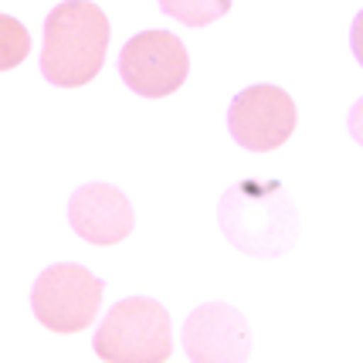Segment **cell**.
<instances>
[{"label":"cell","mask_w":363,"mask_h":363,"mask_svg":"<svg viewBox=\"0 0 363 363\" xmlns=\"http://www.w3.org/2000/svg\"><path fill=\"white\" fill-rule=\"evenodd\" d=\"M218 224L238 252L279 258L299 238V211L279 180H241L224 190Z\"/></svg>","instance_id":"1"},{"label":"cell","mask_w":363,"mask_h":363,"mask_svg":"<svg viewBox=\"0 0 363 363\" xmlns=\"http://www.w3.org/2000/svg\"><path fill=\"white\" fill-rule=\"evenodd\" d=\"M109 17L92 0H62L45 17L41 75L58 89H79L92 82L109 51Z\"/></svg>","instance_id":"2"},{"label":"cell","mask_w":363,"mask_h":363,"mask_svg":"<svg viewBox=\"0 0 363 363\" xmlns=\"http://www.w3.org/2000/svg\"><path fill=\"white\" fill-rule=\"evenodd\" d=\"M95 353L109 363H160L174 353L170 313L157 299L116 302L95 333Z\"/></svg>","instance_id":"3"},{"label":"cell","mask_w":363,"mask_h":363,"mask_svg":"<svg viewBox=\"0 0 363 363\" xmlns=\"http://www.w3.org/2000/svg\"><path fill=\"white\" fill-rule=\"evenodd\" d=\"M106 285L89 269L62 262L38 275L31 289V309L38 323L55 333H79L85 330L102 306Z\"/></svg>","instance_id":"4"},{"label":"cell","mask_w":363,"mask_h":363,"mask_svg":"<svg viewBox=\"0 0 363 363\" xmlns=\"http://www.w3.org/2000/svg\"><path fill=\"white\" fill-rule=\"evenodd\" d=\"M187 48L170 31H143L129 38L119 51V75L129 85V92L143 99L174 95L187 82Z\"/></svg>","instance_id":"5"},{"label":"cell","mask_w":363,"mask_h":363,"mask_svg":"<svg viewBox=\"0 0 363 363\" xmlns=\"http://www.w3.org/2000/svg\"><path fill=\"white\" fill-rule=\"evenodd\" d=\"M228 129L238 146L252 153L279 150L296 129V102L279 85H252L231 99Z\"/></svg>","instance_id":"6"},{"label":"cell","mask_w":363,"mask_h":363,"mask_svg":"<svg viewBox=\"0 0 363 363\" xmlns=\"http://www.w3.org/2000/svg\"><path fill=\"white\" fill-rule=\"evenodd\" d=\"M184 350L194 363H241L252 353V326L228 302H204L184 323Z\"/></svg>","instance_id":"7"},{"label":"cell","mask_w":363,"mask_h":363,"mask_svg":"<svg viewBox=\"0 0 363 363\" xmlns=\"http://www.w3.org/2000/svg\"><path fill=\"white\" fill-rule=\"evenodd\" d=\"M68 224L89 245H119L133 235V204L112 184H85L68 201Z\"/></svg>","instance_id":"8"},{"label":"cell","mask_w":363,"mask_h":363,"mask_svg":"<svg viewBox=\"0 0 363 363\" xmlns=\"http://www.w3.org/2000/svg\"><path fill=\"white\" fill-rule=\"evenodd\" d=\"M160 11L187 28H207L231 11V0H157Z\"/></svg>","instance_id":"9"},{"label":"cell","mask_w":363,"mask_h":363,"mask_svg":"<svg viewBox=\"0 0 363 363\" xmlns=\"http://www.w3.org/2000/svg\"><path fill=\"white\" fill-rule=\"evenodd\" d=\"M31 55V34L11 14H0V72H11Z\"/></svg>","instance_id":"10"},{"label":"cell","mask_w":363,"mask_h":363,"mask_svg":"<svg viewBox=\"0 0 363 363\" xmlns=\"http://www.w3.org/2000/svg\"><path fill=\"white\" fill-rule=\"evenodd\" d=\"M347 129H350V136L360 143L363 146V95L353 102V109H350V116H347Z\"/></svg>","instance_id":"11"},{"label":"cell","mask_w":363,"mask_h":363,"mask_svg":"<svg viewBox=\"0 0 363 363\" xmlns=\"http://www.w3.org/2000/svg\"><path fill=\"white\" fill-rule=\"evenodd\" d=\"M350 48H353L357 62L363 65V11L353 17V28H350Z\"/></svg>","instance_id":"12"}]
</instances>
